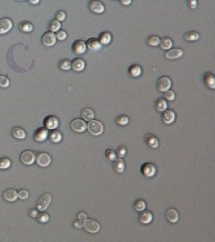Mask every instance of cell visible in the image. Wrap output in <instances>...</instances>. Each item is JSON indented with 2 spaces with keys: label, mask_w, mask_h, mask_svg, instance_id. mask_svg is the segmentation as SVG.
Returning a JSON list of instances; mask_svg holds the SVG:
<instances>
[{
  "label": "cell",
  "mask_w": 215,
  "mask_h": 242,
  "mask_svg": "<svg viewBox=\"0 0 215 242\" xmlns=\"http://www.w3.org/2000/svg\"><path fill=\"white\" fill-rule=\"evenodd\" d=\"M87 130L89 131L90 134H92V135L99 136L103 133V131H104V126H103V124L99 120H95V119H93V120H91L89 123L87 124Z\"/></svg>",
  "instance_id": "6da1fadb"
},
{
  "label": "cell",
  "mask_w": 215,
  "mask_h": 242,
  "mask_svg": "<svg viewBox=\"0 0 215 242\" xmlns=\"http://www.w3.org/2000/svg\"><path fill=\"white\" fill-rule=\"evenodd\" d=\"M83 227L87 232L94 234L99 232V230H100V224L97 221L93 220V219H87L86 221H84Z\"/></svg>",
  "instance_id": "7a4b0ae2"
},
{
  "label": "cell",
  "mask_w": 215,
  "mask_h": 242,
  "mask_svg": "<svg viewBox=\"0 0 215 242\" xmlns=\"http://www.w3.org/2000/svg\"><path fill=\"white\" fill-rule=\"evenodd\" d=\"M51 161H52L51 155L45 152H41L36 156V163L41 168H45V167L49 166Z\"/></svg>",
  "instance_id": "3957f363"
},
{
  "label": "cell",
  "mask_w": 215,
  "mask_h": 242,
  "mask_svg": "<svg viewBox=\"0 0 215 242\" xmlns=\"http://www.w3.org/2000/svg\"><path fill=\"white\" fill-rule=\"evenodd\" d=\"M51 201H52V196L49 195V194H44V195L40 198V200L37 201V210L45 211V210L49 207Z\"/></svg>",
  "instance_id": "277c9868"
},
{
  "label": "cell",
  "mask_w": 215,
  "mask_h": 242,
  "mask_svg": "<svg viewBox=\"0 0 215 242\" xmlns=\"http://www.w3.org/2000/svg\"><path fill=\"white\" fill-rule=\"evenodd\" d=\"M20 160L22 163L26 164V166H30L36 161V155L32 151H25L20 155Z\"/></svg>",
  "instance_id": "5b68a950"
},
{
  "label": "cell",
  "mask_w": 215,
  "mask_h": 242,
  "mask_svg": "<svg viewBox=\"0 0 215 242\" xmlns=\"http://www.w3.org/2000/svg\"><path fill=\"white\" fill-rule=\"evenodd\" d=\"M71 128L75 132H84L87 129V124L82 119H74L71 122Z\"/></svg>",
  "instance_id": "8992f818"
},
{
  "label": "cell",
  "mask_w": 215,
  "mask_h": 242,
  "mask_svg": "<svg viewBox=\"0 0 215 242\" xmlns=\"http://www.w3.org/2000/svg\"><path fill=\"white\" fill-rule=\"evenodd\" d=\"M172 86V81L169 77H161L158 81V88L161 92H166L170 89Z\"/></svg>",
  "instance_id": "52a82bcc"
},
{
  "label": "cell",
  "mask_w": 215,
  "mask_h": 242,
  "mask_svg": "<svg viewBox=\"0 0 215 242\" xmlns=\"http://www.w3.org/2000/svg\"><path fill=\"white\" fill-rule=\"evenodd\" d=\"M41 41L47 47H52L56 44L57 41V38H56V34L52 32H45L43 37H41Z\"/></svg>",
  "instance_id": "ba28073f"
},
{
  "label": "cell",
  "mask_w": 215,
  "mask_h": 242,
  "mask_svg": "<svg viewBox=\"0 0 215 242\" xmlns=\"http://www.w3.org/2000/svg\"><path fill=\"white\" fill-rule=\"evenodd\" d=\"M156 170H157L156 167L151 163H144V166L141 167V172H143L144 176H147V178H152V176H155Z\"/></svg>",
  "instance_id": "9c48e42d"
},
{
  "label": "cell",
  "mask_w": 215,
  "mask_h": 242,
  "mask_svg": "<svg viewBox=\"0 0 215 242\" xmlns=\"http://www.w3.org/2000/svg\"><path fill=\"white\" fill-rule=\"evenodd\" d=\"M48 136H49V132H48V129L45 128H38L33 134L34 140L37 141V142L45 141L48 138Z\"/></svg>",
  "instance_id": "30bf717a"
},
{
  "label": "cell",
  "mask_w": 215,
  "mask_h": 242,
  "mask_svg": "<svg viewBox=\"0 0 215 242\" xmlns=\"http://www.w3.org/2000/svg\"><path fill=\"white\" fill-rule=\"evenodd\" d=\"M86 44L84 43L83 40H76L74 44H73V52H74L76 55H82L86 52Z\"/></svg>",
  "instance_id": "8fae6325"
},
{
  "label": "cell",
  "mask_w": 215,
  "mask_h": 242,
  "mask_svg": "<svg viewBox=\"0 0 215 242\" xmlns=\"http://www.w3.org/2000/svg\"><path fill=\"white\" fill-rule=\"evenodd\" d=\"M12 28V21L9 18L0 19V34L6 33Z\"/></svg>",
  "instance_id": "7c38bea8"
},
{
  "label": "cell",
  "mask_w": 215,
  "mask_h": 242,
  "mask_svg": "<svg viewBox=\"0 0 215 242\" xmlns=\"http://www.w3.org/2000/svg\"><path fill=\"white\" fill-rule=\"evenodd\" d=\"M89 8L92 12H94V13H102V12H104V10H105L104 5L99 1H90Z\"/></svg>",
  "instance_id": "4fadbf2b"
},
{
  "label": "cell",
  "mask_w": 215,
  "mask_h": 242,
  "mask_svg": "<svg viewBox=\"0 0 215 242\" xmlns=\"http://www.w3.org/2000/svg\"><path fill=\"white\" fill-rule=\"evenodd\" d=\"M45 125L47 129H56L59 126V120L55 116H48L45 119Z\"/></svg>",
  "instance_id": "5bb4252c"
},
{
  "label": "cell",
  "mask_w": 215,
  "mask_h": 242,
  "mask_svg": "<svg viewBox=\"0 0 215 242\" xmlns=\"http://www.w3.org/2000/svg\"><path fill=\"white\" fill-rule=\"evenodd\" d=\"M182 55H183V51L181 49H171L167 51L166 57L170 60H175V59H179L180 57H182Z\"/></svg>",
  "instance_id": "9a60e30c"
},
{
  "label": "cell",
  "mask_w": 215,
  "mask_h": 242,
  "mask_svg": "<svg viewBox=\"0 0 215 242\" xmlns=\"http://www.w3.org/2000/svg\"><path fill=\"white\" fill-rule=\"evenodd\" d=\"M139 220L141 224H148L153 221V214L148 211H143L139 215Z\"/></svg>",
  "instance_id": "2e32d148"
},
{
  "label": "cell",
  "mask_w": 215,
  "mask_h": 242,
  "mask_svg": "<svg viewBox=\"0 0 215 242\" xmlns=\"http://www.w3.org/2000/svg\"><path fill=\"white\" fill-rule=\"evenodd\" d=\"M3 198L8 202H14L18 198V192H16L14 189L6 190L3 194Z\"/></svg>",
  "instance_id": "e0dca14e"
},
{
  "label": "cell",
  "mask_w": 215,
  "mask_h": 242,
  "mask_svg": "<svg viewBox=\"0 0 215 242\" xmlns=\"http://www.w3.org/2000/svg\"><path fill=\"white\" fill-rule=\"evenodd\" d=\"M175 118H176V114L173 110H167L165 111V113L163 114L162 119L163 121L165 122L166 124H171L173 122L175 121Z\"/></svg>",
  "instance_id": "ac0fdd59"
},
{
  "label": "cell",
  "mask_w": 215,
  "mask_h": 242,
  "mask_svg": "<svg viewBox=\"0 0 215 242\" xmlns=\"http://www.w3.org/2000/svg\"><path fill=\"white\" fill-rule=\"evenodd\" d=\"M167 219L171 223H176L179 220V213L175 209H169L167 211Z\"/></svg>",
  "instance_id": "d6986e66"
},
{
  "label": "cell",
  "mask_w": 215,
  "mask_h": 242,
  "mask_svg": "<svg viewBox=\"0 0 215 242\" xmlns=\"http://www.w3.org/2000/svg\"><path fill=\"white\" fill-rule=\"evenodd\" d=\"M71 68H73L76 72L83 71L85 68V62L82 59H75L71 63Z\"/></svg>",
  "instance_id": "ffe728a7"
},
{
  "label": "cell",
  "mask_w": 215,
  "mask_h": 242,
  "mask_svg": "<svg viewBox=\"0 0 215 242\" xmlns=\"http://www.w3.org/2000/svg\"><path fill=\"white\" fill-rule=\"evenodd\" d=\"M113 168L116 172H118V174H121V172H123L124 168H125V163L122 159H116L114 160V163H113Z\"/></svg>",
  "instance_id": "44dd1931"
},
{
  "label": "cell",
  "mask_w": 215,
  "mask_h": 242,
  "mask_svg": "<svg viewBox=\"0 0 215 242\" xmlns=\"http://www.w3.org/2000/svg\"><path fill=\"white\" fill-rule=\"evenodd\" d=\"M86 47L90 49H93V51H98V49L101 48V44H100V41L98 40H96V38H90V40H88V41H87Z\"/></svg>",
  "instance_id": "7402d4cb"
},
{
  "label": "cell",
  "mask_w": 215,
  "mask_h": 242,
  "mask_svg": "<svg viewBox=\"0 0 215 242\" xmlns=\"http://www.w3.org/2000/svg\"><path fill=\"white\" fill-rule=\"evenodd\" d=\"M82 118L86 121H91L94 118V111L90 108H85L82 110Z\"/></svg>",
  "instance_id": "603a6c76"
},
{
  "label": "cell",
  "mask_w": 215,
  "mask_h": 242,
  "mask_svg": "<svg viewBox=\"0 0 215 242\" xmlns=\"http://www.w3.org/2000/svg\"><path fill=\"white\" fill-rule=\"evenodd\" d=\"M12 135L16 138V139H24L26 136V133L24 129L19 127H14L12 129Z\"/></svg>",
  "instance_id": "cb8c5ba5"
},
{
  "label": "cell",
  "mask_w": 215,
  "mask_h": 242,
  "mask_svg": "<svg viewBox=\"0 0 215 242\" xmlns=\"http://www.w3.org/2000/svg\"><path fill=\"white\" fill-rule=\"evenodd\" d=\"M145 141H147V143H148V146H151L152 148H157L159 146L158 138H157L156 136H153V135H148Z\"/></svg>",
  "instance_id": "d4e9b609"
},
{
  "label": "cell",
  "mask_w": 215,
  "mask_h": 242,
  "mask_svg": "<svg viewBox=\"0 0 215 242\" xmlns=\"http://www.w3.org/2000/svg\"><path fill=\"white\" fill-rule=\"evenodd\" d=\"M49 138L52 142H60L62 140V134H61L59 131H56V130H53V131L49 134Z\"/></svg>",
  "instance_id": "484cf974"
},
{
  "label": "cell",
  "mask_w": 215,
  "mask_h": 242,
  "mask_svg": "<svg viewBox=\"0 0 215 242\" xmlns=\"http://www.w3.org/2000/svg\"><path fill=\"white\" fill-rule=\"evenodd\" d=\"M160 45H161V48H162L163 49H170L172 48L173 45V43L171 40V38L169 37H164L162 38V40H160Z\"/></svg>",
  "instance_id": "4316f807"
},
{
  "label": "cell",
  "mask_w": 215,
  "mask_h": 242,
  "mask_svg": "<svg viewBox=\"0 0 215 242\" xmlns=\"http://www.w3.org/2000/svg\"><path fill=\"white\" fill-rule=\"evenodd\" d=\"M111 40H112V36H111V34L109 32H103L101 36H100V40H99V41H100L101 45H108L110 44Z\"/></svg>",
  "instance_id": "83f0119b"
},
{
  "label": "cell",
  "mask_w": 215,
  "mask_h": 242,
  "mask_svg": "<svg viewBox=\"0 0 215 242\" xmlns=\"http://www.w3.org/2000/svg\"><path fill=\"white\" fill-rule=\"evenodd\" d=\"M11 166V160L8 157H0V170H6Z\"/></svg>",
  "instance_id": "f1b7e54d"
},
{
  "label": "cell",
  "mask_w": 215,
  "mask_h": 242,
  "mask_svg": "<svg viewBox=\"0 0 215 242\" xmlns=\"http://www.w3.org/2000/svg\"><path fill=\"white\" fill-rule=\"evenodd\" d=\"M168 108V104L167 101L165 99H159L158 102H157V109H158L160 112H164L166 111Z\"/></svg>",
  "instance_id": "f546056e"
},
{
  "label": "cell",
  "mask_w": 215,
  "mask_h": 242,
  "mask_svg": "<svg viewBox=\"0 0 215 242\" xmlns=\"http://www.w3.org/2000/svg\"><path fill=\"white\" fill-rule=\"evenodd\" d=\"M205 82L207 84V86L210 87L211 89H214V88H215V79H214L213 75L207 74L205 76Z\"/></svg>",
  "instance_id": "4dcf8cb0"
},
{
  "label": "cell",
  "mask_w": 215,
  "mask_h": 242,
  "mask_svg": "<svg viewBox=\"0 0 215 242\" xmlns=\"http://www.w3.org/2000/svg\"><path fill=\"white\" fill-rule=\"evenodd\" d=\"M60 28H61V22L60 21H58L57 19H54V20L51 21V23H49V29H51L52 32H59Z\"/></svg>",
  "instance_id": "1f68e13d"
},
{
  "label": "cell",
  "mask_w": 215,
  "mask_h": 242,
  "mask_svg": "<svg viewBox=\"0 0 215 242\" xmlns=\"http://www.w3.org/2000/svg\"><path fill=\"white\" fill-rule=\"evenodd\" d=\"M145 207H147V205H145V202L144 200H139V201H136L135 204H134V209H135L137 212H143V211H144Z\"/></svg>",
  "instance_id": "d6a6232c"
},
{
  "label": "cell",
  "mask_w": 215,
  "mask_h": 242,
  "mask_svg": "<svg viewBox=\"0 0 215 242\" xmlns=\"http://www.w3.org/2000/svg\"><path fill=\"white\" fill-rule=\"evenodd\" d=\"M105 155H106V159L110 160V161H114L115 159H117V155H116V152H115L113 149H106L105 151Z\"/></svg>",
  "instance_id": "836d02e7"
},
{
  "label": "cell",
  "mask_w": 215,
  "mask_h": 242,
  "mask_svg": "<svg viewBox=\"0 0 215 242\" xmlns=\"http://www.w3.org/2000/svg\"><path fill=\"white\" fill-rule=\"evenodd\" d=\"M129 73L132 77H139L141 74V69L139 66H132L129 69Z\"/></svg>",
  "instance_id": "e575fe53"
},
{
  "label": "cell",
  "mask_w": 215,
  "mask_h": 242,
  "mask_svg": "<svg viewBox=\"0 0 215 242\" xmlns=\"http://www.w3.org/2000/svg\"><path fill=\"white\" fill-rule=\"evenodd\" d=\"M148 44L152 47H157L160 44V38L157 36H151L148 38Z\"/></svg>",
  "instance_id": "d590c367"
},
{
  "label": "cell",
  "mask_w": 215,
  "mask_h": 242,
  "mask_svg": "<svg viewBox=\"0 0 215 242\" xmlns=\"http://www.w3.org/2000/svg\"><path fill=\"white\" fill-rule=\"evenodd\" d=\"M186 40H189V41H193V40H196L199 38V34L197 32H187L185 36H184Z\"/></svg>",
  "instance_id": "8d00e7d4"
},
{
  "label": "cell",
  "mask_w": 215,
  "mask_h": 242,
  "mask_svg": "<svg viewBox=\"0 0 215 242\" xmlns=\"http://www.w3.org/2000/svg\"><path fill=\"white\" fill-rule=\"evenodd\" d=\"M116 122L119 125H126V124H128L129 119H128L127 116H125V115H120V116L117 117Z\"/></svg>",
  "instance_id": "74e56055"
},
{
  "label": "cell",
  "mask_w": 215,
  "mask_h": 242,
  "mask_svg": "<svg viewBox=\"0 0 215 242\" xmlns=\"http://www.w3.org/2000/svg\"><path fill=\"white\" fill-rule=\"evenodd\" d=\"M37 220L41 223H45V222H48L49 220V216L47 213H41L37 215Z\"/></svg>",
  "instance_id": "f35d334b"
},
{
  "label": "cell",
  "mask_w": 215,
  "mask_h": 242,
  "mask_svg": "<svg viewBox=\"0 0 215 242\" xmlns=\"http://www.w3.org/2000/svg\"><path fill=\"white\" fill-rule=\"evenodd\" d=\"M60 68L62 69V70H64V71L70 70V69H71V63H70V61H68V60L62 61V62L60 63Z\"/></svg>",
  "instance_id": "ab89813d"
},
{
  "label": "cell",
  "mask_w": 215,
  "mask_h": 242,
  "mask_svg": "<svg viewBox=\"0 0 215 242\" xmlns=\"http://www.w3.org/2000/svg\"><path fill=\"white\" fill-rule=\"evenodd\" d=\"M9 84H10V82H9L8 78H6L5 76H0V87L6 88L9 86Z\"/></svg>",
  "instance_id": "60d3db41"
},
{
  "label": "cell",
  "mask_w": 215,
  "mask_h": 242,
  "mask_svg": "<svg viewBox=\"0 0 215 242\" xmlns=\"http://www.w3.org/2000/svg\"><path fill=\"white\" fill-rule=\"evenodd\" d=\"M20 29L24 30V32H32V30L33 29V26H32V24H30V23H28V22H26V23L21 24Z\"/></svg>",
  "instance_id": "b9f144b4"
},
{
  "label": "cell",
  "mask_w": 215,
  "mask_h": 242,
  "mask_svg": "<svg viewBox=\"0 0 215 242\" xmlns=\"http://www.w3.org/2000/svg\"><path fill=\"white\" fill-rule=\"evenodd\" d=\"M126 155V149L124 146H119L117 148V151H116V155L119 157V159H122L124 155Z\"/></svg>",
  "instance_id": "7bdbcfd3"
},
{
  "label": "cell",
  "mask_w": 215,
  "mask_h": 242,
  "mask_svg": "<svg viewBox=\"0 0 215 242\" xmlns=\"http://www.w3.org/2000/svg\"><path fill=\"white\" fill-rule=\"evenodd\" d=\"M28 196H29V194L26 190H20L18 192V198L21 200H26L28 198Z\"/></svg>",
  "instance_id": "ee69618b"
},
{
  "label": "cell",
  "mask_w": 215,
  "mask_h": 242,
  "mask_svg": "<svg viewBox=\"0 0 215 242\" xmlns=\"http://www.w3.org/2000/svg\"><path fill=\"white\" fill-rule=\"evenodd\" d=\"M66 37H67V33L65 32L64 30H60V32H58L56 34V38H58V40H64Z\"/></svg>",
  "instance_id": "f6af8a7d"
},
{
  "label": "cell",
  "mask_w": 215,
  "mask_h": 242,
  "mask_svg": "<svg viewBox=\"0 0 215 242\" xmlns=\"http://www.w3.org/2000/svg\"><path fill=\"white\" fill-rule=\"evenodd\" d=\"M56 17H57L58 21H63V20H65V18H66V13L61 10L56 14Z\"/></svg>",
  "instance_id": "bcb514c9"
},
{
  "label": "cell",
  "mask_w": 215,
  "mask_h": 242,
  "mask_svg": "<svg viewBox=\"0 0 215 242\" xmlns=\"http://www.w3.org/2000/svg\"><path fill=\"white\" fill-rule=\"evenodd\" d=\"M166 98H167V100H169V101H173V100L175 99V93H174V91L168 90V91L166 92Z\"/></svg>",
  "instance_id": "7dc6e473"
},
{
  "label": "cell",
  "mask_w": 215,
  "mask_h": 242,
  "mask_svg": "<svg viewBox=\"0 0 215 242\" xmlns=\"http://www.w3.org/2000/svg\"><path fill=\"white\" fill-rule=\"evenodd\" d=\"M73 225H74V227L75 228H82L83 227V225H84V222H82V221H80V220H78V219H77V220H75L74 221V223H73Z\"/></svg>",
  "instance_id": "c3c4849f"
},
{
  "label": "cell",
  "mask_w": 215,
  "mask_h": 242,
  "mask_svg": "<svg viewBox=\"0 0 215 242\" xmlns=\"http://www.w3.org/2000/svg\"><path fill=\"white\" fill-rule=\"evenodd\" d=\"M87 219H88V217H87V215H86L85 213L81 212V213H79V214H78V220L84 222V221H86Z\"/></svg>",
  "instance_id": "681fc988"
},
{
  "label": "cell",
  "mask_w": 215,
  "mask_h": 242,
  "mask_svg": "<svg viewBox=\"0 0 215 242\" xmlns=\"http://www.w3.org/2000/svg\"><path fill=\"white\" fill-rule=\"evenodd\" d=\"M188 4H189V6L191 7V8H195L197 5V1L196 0H190V1L188 2Z\"/></svg>",
  "instance_id": "f907efd6"
},
{
  "label": "cell",
  "mask_w": 215,
  "mask_h": 242,
  "mask_svg": "<svg viewBox=\"0 0 215 242\" xmlns=\"http://www.w3.org/2000/svg\"><path fill=\"white\" fill-rule=\"evenodd\" d=\"M29 215H30L32 217H33V218L37 217V215H38L37 210H30V211H29Z\"/></svg>",
  "instance_id": "816d5d0a"
},
{
  "label": "cell",
  "mask_w": 215,
  "mask_h": 242,
  "mask_svg": "<svg viewBox=\"0 0 215 242\" xmlns=\"http://www.w3.org/2000/svg\"><path fill=\"white\" fill-rule=\"evenodd\" d=\"M121 3H122V4H124V5H128V4L131 3V1H130V0H127V1H121Z\"/></svg>",
  "instance_id": "f5cc1de1"
},
{
  "label": "cell",
  "mask_w": 215,
  "mask_h": 242,
  "mask_svg": "<svg viewBox=\"0 0 215 242\" xmlns=\"http://www.w3.org/2000/svg\"><path fill=\"white\" fill-rule=\"evenodd\" d=\"M38 2H40L38 0H36V1H32V0H30V1H29V3H32V4H37Z\"/></svg>",
  "instance_id": "db71d44e"
}]
</instances>
